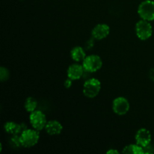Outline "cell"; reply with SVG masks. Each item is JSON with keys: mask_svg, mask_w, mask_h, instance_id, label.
Instances as JSON below:
<instances>
[{"mask_svg": "<svg viewBox=\"0 0 154 154\" xmlns=\"http://www.w3.org/2000/svg\"><path fill=\"white\" fill-rule=\"evenodd\" d=\"M135 32L140 40H147L153 34V27L149 21L141 19L135 25Z\"/></svg>", "mask_w": 154, "mask_h": 154, "instance_id": "2", "label": "cell"}, {"mask_svg": "<svg viewBox=\"0 0 154 154\" xmlns=\"http://www.w3.org/2000/svg\"><path fill=\"white\" fill-rule=\"evenodd\" d=\"M4 129L5 131L9 135H20L22 133L20 123L18 124V123L13 121H9L5 123Z\"/></svg>", "mask_w": 154, "mask_h": 154, "instance_id": "12", "label": "cell"}, {"mask_svg": "<svg viewBox=\"0 0 154 154\" xmlns=\"http://www.w3.org/2000/svg\"><path fill=\"white\" fill-rule=\"evenodd\" d=\"M72 80L70 79V78H68L67 80H66V81H65L64 83V86L66 88L69 89L71 87H72Z\"/></svg>", "mask_w": 154, "mask_h": 154, "instance_id": "19", "label": "cell"}, {"mask_svg": "<svg viewBox=\"0 0 154 154\" xmlns=\"http://www.w3.org/2000/svg\"><path fill=\"white\" fill-rule=\"evenodd\" d=\"M38 106V102L35 98L28 97L25 101L24 103V108L27 112L32 113L36 110Z\"/></svg>", "mask_w": 154, "mask_h": 154, "instance_id": "15", "label": "cell"}, {"mask_svg": "<svg viewBox=\"0 0 154 154\" xmlns=\"http://www.w3.org/2000/svg\"><path fill=\"white\" fill-rule=\"evenodd\" d=\"M110 33L109 26L105 23H99L92 30V36L96 40H102L105 38Z\"/></svg>", "mask_w": 154, "mask_h": 154, "instance_id": "9", "label": "cell"}, {"mask_svg": "<svg viewBox=\"0 0 154 154\" xmlns=\"http://www.w3.org/2000/svg\"><path fill=\"white\" fill-rule=\"evenodd\" d=\"M10 78V72L9 70L5 67L2 66L0 68V81L2 82H5V81H8Z\"/></svg>", "mask_w": 154, "mask_h": 154, "instance_id": "17", "label": "cell"}, {"mask_svg": "<svg viewBox=\"0 0 154 154\" xmlns=\"http://www.w3.org/2000/svg\"><path fill=\"white\" fill-rule=\"evenodd\" d=\"M20 137L22 146L26 148H30L37 144L40 138L38 131L30 129H27L26 130L23 132L20 135Z\"/></svg>", "mask_w": 154, "mask_h": 154, "instance_id": "1", "label": "cell"}, {"mask_svg": "<svg viewBox=\"0 0 154 154\" xmlns=\"http://www.w3.org/2000/svg\"><path fill=\"white\" fill-rule=\"evenodd\" d=\"M129 102L126 98L117 97L113 101L112 109L118 115H124L129 110Z\"/></svg>", "mask_w": 154, "mask_h": 154, "instance_id": "7", "label": "cell"}, {"mask_svg": "<svg viewBox=\"0 0 154 154\" xmlns=\"http://www.w3.org/2000/svg\"><path fill=\"white\" fill-rule=\"evenodd\" d=\"M101 90V82L96 78H90L87 80L83 87V93L88 98H94Z\"/></svg>", "mask_w": 154, "mask_h": 154, "instance_id": "4", "label": "cell"}, {"mask_svg": "<svg viewBox=\"0 0 154 154\" xmlns=\"http://www.w3.org/2000/svg\"><path fill=\"white\" fill-rule=\"evenodd\" d=\"M138 13L140 17L145 20H154V2L152 0H145L139 5Z\"/></svg>", "mask_w": 154, "mask_h": 154, "instance_id": "3", "label": "cell"}, {"mask_svg": "<svg viewBox=\"0 0 154 154\" xmlns=\"http://www.w3.org/2000/svg\"><path fill=\"white\" fill-rule=\"evenodd\" d=\"M86 57L87 56H86L85 51L81 47L76 46L72 48V50L71 51V57L74 61L78 62V63L84 61Z\"/></svg>", "mask_w": 154, "mask_h": 154, "instance_id": "13", "label": "cell"}, {"mask_svg": "<svg viewBox=\"0 0 154 154\" xmlns=\"http://www.w3.org/2000/svg\"><path fill=\"white\" fill-rule=\"evenodd\" d=\"M123 153L125 154H144V148L136 143L135 144H129L123 148Z\"/></svg>", "mask_w": 154, "mask_h": 154, "instance_id": "14", "label": "cell"}, {"mask_svg": "<svg viewBox=\"0 0 154 154\" xmlns=\"http://www.w3.org/2000/svg\"><path fill=\"white\" fill-rule=\"evenodd\" d=\"M84 69L83 67V65L77 64H72L68 68L67 70V75L68 78L72 79V81H75V80H78L83 76V74H84Z\"/></svg>", "mask_w": 154, "mask_h": 154, "instance_id": "10", "label": "cell"}, {"mask_svg": "<svg viewBox=\"0 0 154 154\" xmlns=\"http://www.w3.org/2000/svg\"><path fill=\"white\" fill-rule=\"evenodd\" d=\"M29 121L33 129L38 132L45 129V126L48 123L45 114L42 111H37V110L30 113Z\"/></svg>", "mask_w": 154, "mask_h": 154, "instance_id": "6", "label": "cell"}, {"mask_svg": "<svg viewBox=\"0 0 154 154\" xmlns=\"http://www.w3.org/2000/svg\"><path fill=\"white\" fill-rule=\"evenodd\" d=\"M45 131L50 135H60L63 131V126L61 123L57 120H50L47 123L45 126Z\"/></svg>", "mask_w": 154, "mask_h": 154, "instance_id": "11", "label": "cell"}, {"mask_svg": "<svg viewBox=\"0 0 154 154\" xmlns=\"http://www.w3.org/2000/svg\"><path fill=\"white\" fill-rule=\"evenodd\" d=\"M108 154H119V151H117V150H114V149H110L107 151Z\"/></svg>", "mask_w": 154, "mask_h": 154, "instance_id": "21", "label": "cell"}, {"mask_svg": "<svg viewBox=\"0 0 154 154\" xmlns=\"http://www.w3.org/2000/svg\"><path fill=\"white\" fill-rule=\"evenodd\" d=\"M151 134L150 131L144 128L138 129L135 134V141L141 147H146L151 142Z\"/></svg>", "mask_w": 154, "mask_h": 154, "instance_id": "8", "label": "cell"}, {"mask_svg": "<svg viewBox=\"0 0 154 154\" xmlns=\"http://www.w3.org/2000/svg\"><path fill=\"white\" fill-rule=\"evenodd\" d=\"M149 77L154 82V69H151L149 72Z\"/></svg>", "mask_w": 154, "mask_h": 154, "instance_id": "20", "label": "cell"}, {"mask_svg": "<svg viewBox=\"0 0 154 154\" xmlns=\"http://www.w3.org/2000/svg\"><path fill=\"white\" fill-rule=\"evenodd\" d=\"M143 148H144V153H154V149H153V146L150 145V144H148V145H147L146 147H144Z\"/></svg>", "mask_w": 154, "mask_h": 154, "instance_id": "18", "label": "cell"}, {"mask_svg": "<svg viewBox=\"0 0 154 154\" xmlns=\"http://www.w3.org/2000/svg\"><path fill=\"white\" fill-rule=\"evenodd\" d=\"M9 144L11 147L14 149H19L21 147H23L21 144L20 137L19 135H14L9 139Z\"/></svg>", "mask_w": 154, "mask_h": 154, "instance_id": "16", "label": "cell"}, {"mask_svg": "<svg viewBox=\"0 0 154 154\" xmlns=\"http://www.w3.org/2000/svg\"><path fill=\"white\" fill-rule=\"evenodd\" d=\"M102 60L98 55L87 56L83 61V67L86 72L93 73L102 68Z\"/></svg>", "mask_w": 154, "mask_h": 154, "instance_id": "5", "label": "cell"}]
</instances>
